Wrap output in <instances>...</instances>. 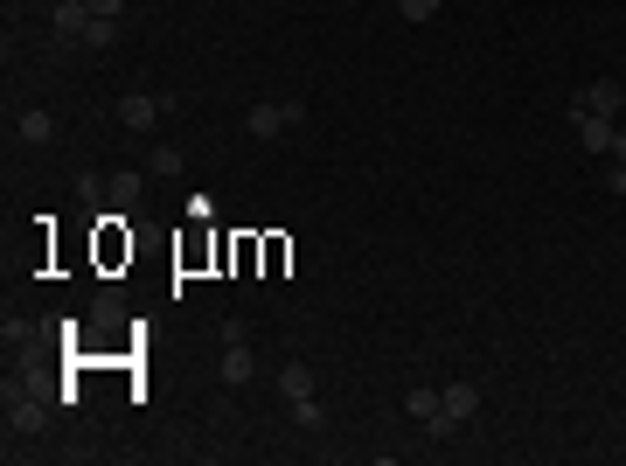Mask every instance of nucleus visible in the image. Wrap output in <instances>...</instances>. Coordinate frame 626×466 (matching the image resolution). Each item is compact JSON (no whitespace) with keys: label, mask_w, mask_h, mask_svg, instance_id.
Wrapping results in <instances>:
<instances>
[{"label":"nucleus","mask_w":626,"mask_h":466,"mask_svg":"<svg viewBox=\"0 0 626 466\" xmlns=\"http://www.w3.org/2000/svg\"><path fill=\"white\" fill-rule=\"evenodd\" d=\"M293 418H300V432H320V425H327V411H320L313 397H300V404H293Z\"/></svg>","instance_id":"4468645a"},{"label":"nucleus","mask_w":626,"mask_h":466,"mask_svg":"<svg viewBox=\"0 0 626 466\" xmlns=\"http://www.w3.org/2000/svg\"><path fill=\"white\" fill-rule=\"evenodd\" d=\"M473 411H480V390H473V383H453V390H446V418H453V425H467Z\"/></svg>","instance_id":"9b49d317"},{"label":"nucleus","mask_w":626,"mask_h":466,"mask_svg":"<svg viewBox=\"0 0 626 466\" xmlns=\"http://www.w3.org/2000/svg\"><path fill=\"white\" fill-rule=\"evenodd\" d=\"M147 167H154V174H181V154H174V147H154Z\"/></svg>","instance_id":"dca6fc26"},{"label":"nucleus","mask_w":626,"mask_h":466,"mask_svg":"<svg viewBox=\"0 0 626 466\" xmlns=\"http://www.w3.org/2000/svg\"><path fill=\"white\" fill-rule=\"evenodd\" d=\"M167 112H174V98H140V91H126V98H119V119H126V133H154Z\"/></svg>","instance_id":"f257e3e1"},{"label":"nucleus","mask_w":626,"mask_h":466,"mask_svg":"<svg viewBox=\"0 0 626 466\" xmlns=\"http://www.w3.org/2000/svg\"><path fill=\"white\" fill-rule=\"evenodd\" d=\"M279 390H286V404L313 397V369H307V362H286V369H279Z\"/></svg>","instance_id":"9d476101"},{"label":"nucleus","mask_w":626,"mask_h":466,"mask_svg":"<svg viewBox=\"0 0 626 466\" xmlns=\"http://www.w3.org/2000/svg\"><path fill=\"white\" fill-rule=\"evenodd\" d=\"M300 119H307L300 105H251V112H244L251 140H279V133H286V126H300Z\"/></svg>","instance_id":"f03ea898"},{"label":"nucleus","mask_w":626,"mask_h":466,"mask_svg":"<svg viewBox=\"0 0 626 466\" xmlns=\"http://www.w3.org/2000/svg\"><path fill=\"white\" fill-rule=\"evenodd\" d=\"M112 202H126V209H140V174L126 167V174H112Z\"/></svg>","instance_id":"ddd939ff"},{"label":"nucleus","mask_w":626,"mask_h":466,"mask_svg":"<svg viewBox=\"0 0 626 466\" xmlns=\"http://www.w3.org/2000/svg\"><path fill=\"white\" fill-rule=\"evenodd\" d=\"M42 418H49V411H42L28 390H7V432H42Z\"/></svg>","instance_id":"423d86ee"},{"label":"nucleus","mask_w":626,"mask_h":466,"mask_svg":"<svg viewBox=\"0 0 626 466\" xmlns=\"http://www.w3.org/2000/svg\"><path fill=\"white\" fill-rule=\"evenodd\" d=\"M258 376V362H251V348H244V334H230V348H223V383L230 390H244Z\"/></svg>","instance_id":"39448f33"},{"label":"nucleus","mask_w":626,"mask_h":466,"mask_svg":"<svg viewBox=\"0 0 626 466\" xmlns=\"http://www.w3.org/2000/svg\"><path fill=\"white\" fill-rule=\"evenodd\" d=\"M84 28H91V0H56V35L84 42Z\"/></svg>","instance_id":"0eeeda50"},{"label":"nucleus","mask_w":626,"mask_h":466,"mask_svg":"<svg viewBox=\"0 0 626 466\" xmlns=\"http://www.w3.org/2000/svg\"><path fill=\"white\" fill-rule=\"evenodd\" d=\"M585 112H599V119H620L626 112V84L620 77H599V84H585V98H578Z\"/></svg>","instance_id":"20e7f679"},{"label":"nucleus","mask_w":626,"mask_h":466,"mask_svg":"<svg viewBox=\"0 0 626 466\" xmlns=\"http://www.w3.org/2000/svg\"><path fill=\"white\" fill-rule=\"evenodd\" d=\"M606 188H613V195H626V160H613V174H606Z\"/></svg>","instance_id":"f3484780"},{"label":"nucleus","mask_w":626,"mask_h":466,"mask_svg":"<svg viewBox=\"0 0 626 466\" xmlns=\"http://www.w3.org/2000/svg\"><path fill=\"white\" fill-rule=\"evenodd\" d=\"M14 133H21V140H28V147H49V140H56V119H49V112H35V105H28V112H21V119H14Z\"/></svg>","instance_id":"1a4fd4ad"},{"label":"nucleus","mask_w":626,"mask_h":466,"mask_svg":"<svg viewBox=\"0 0 626 466\" xmlns=\"http://www.w3.org/2000/svg\"><path fill=\"white\" fill-rule=\"evenodd\" d=\"M439 7H446V0H397V14H404V21H432Z\"/></svg>","instance_id":"2eb2a0df"},{"label":"nucleus","mask_w":626,"mask_h":466,"mask_svg":"<svg viewBox=\"0 0 626 466\" xmlns=\"http://www.w3.org/2000/svg\"><path fill=\"white\" fill-rule=\"evenodd\" d=\"M571 126H578L585 154H613V119H599V112H585V105L571 98Z\"/></svg>","instance_id":"7ed1b4c3"},{"label":"nucleus","mask_w":626,"mask_h":466,"mask_svg":"<svg viewBox=\"0 0 626 466\" xmlns=\"http://www.w3.org/2000/svg\"><path fill=\"white\" fill-rule=\"evenodd\" d=\"M112 42H119L112 14H91V28H84V49H112Z\"/></svg>","instance_id":"f8f14e48"},{"label":"nucleus","mask_w":626,"mask_h":466,"mask_svg":"<svg viewBox=\"0 0 626 466\" xmlns=\"http://www.w3.org/2000/svg\"><path fill=\"white\" fill-rule=\"evenodd\" d=\"M613 160H626V126H613Z\"/></svg>","instance_id":"a211bd4d"},{"label":"nucleus","mask_w":626,"mask_h":466,"mask_svg":"<svg viewBox=\"0 0 626 466\" xmlns=\"http://www.w3.org/2000/svg\"><path fill=\"white\" fill-rule=\"evenodd\" d=\"M404 411H411L418 425H432V418H446V390H425V383H418V390H404Z\"/></svg>","instance_id":"6e6552de"}]
</instances>
